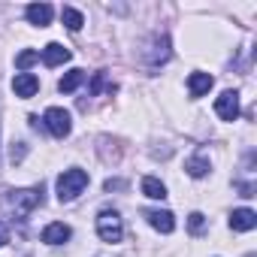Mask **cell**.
<instances>
[{
  "label": "cell",
  "mask_w": 257,
  "mask_h": 257,
  "mask_svg": "<svg viewBox=\"0 0 257 257\" xmlns=\"http://www.w3.org/2000/svg\"><path fill=\"white\" fill-rule=\"evenodd\" d=\"M85 188H88V173L85 170H64V176L58 179V200L61 203H70Z\"/></svg>",
  "instance_id": "obj_1"
},
{
  "label": "cell",
  "mask_w": 257,
  "mask_h": 257,
  "mask_svg": "<svg viewBox=\"0 0 257 257\" xmlns=\"http://www.w3.org/2000/svg\"><path fill=\"white\" fill-rule=\"evenodd\" d=\"M43 203V188H25V191H10V206L19 221H25L37 206Z\"/></svg>",
  "instance_id": "obj_2"
},
{
  "label": "cell",
  "mask_w": 257,
  "mask_h": 257,
  "mask_svg": "<svg viewBox=\"0 0 257 257\" xmlns=\"http://www.w3.org/2000/svg\"><path fill=\"white\" fill-rule=\"evenodd\" d=\"M121 233H124V227H121V215H118V212L106 209V212L97 215V236H100L103 242L115 245V242H121Z\"/></svg>",
  "instance_id": "obj_3"
},
{
  "label": "cell",
  "mask_w": 257,
  "mask_h": 257,
  "mask_svg": "<svg viewBox=\"0 0 257 257\" xmlns=\"http://www.w3.org/2000/svg\"><path fill=\"white\" fill-rule=\"evenodd\" d=\"M46 127L58 137V140H64V137H70V131H73V124H70V112L67 109H61V106H52V109H46Z\"/></svg>",
  "instance_id": "obj_4"
},
{
  "label": "cell",
  "mask_w": 257,
  "mask_h": 257,
  "mask_svg": "<svg viewBox=\"0 0 257 257\" xmlns=\"http://www.w3.org/2000/svg\"><path fill=\"white\" fill-rule=\"evenodd\" d=\"M215 112H218L224 121H236V118H239V94H236V91H224V94L215 100Z\"/></svg>",
  "instance_id": "obj_5"
},
{
  "label": "cell",
  "mask_w": 257,
  "mask_h": 257,
  "mask_svg": "<svg viewBox=\"0 0 257 257\" xmlns=\"http://www.w3.org/2000/svg\"><path fill=\"white\" fill-rule=\"evenodd\" d=\"M13 91H16V97H34L37 91H40V79L34 76V73H19L16 79H13Z\"/></svg>",
  "instance_id": "obj_6"
},
{
  "label": "cell",
  "mask_w": 257,
  "mask_h": 257,
  "mask_svg": "<svg viewBox=\"0 0 257 257\" xmlns=\"http://www.w3.org/2000/svg\"><path fill=\"white\" fill-rule=\"evenodd\" d=\"M146 218H149V224H152L155 230H161V233H173V230H176V218H173V212H167V209H152V212H146Z\"/></svg>",
  "instance_id": "obj_7"
},
{
  "label": "cell",
  "mask_w": 257,
  "mask_h": 257,
  "mask_svg": "<svg viewBox=\"0 0 257 257\" xmlns=\"http://www.w3.org/2000/svg\"><path fill=\"white\" fill-rule=\"evenodd\" d=\"M52 16H55V10H52L49 4H31V7H28V22L37 25V28L52 25Z\"/></svg>",
  "instance_id": "obj_8"
},
{
  "label": "cell",
  "mask_w": 257,
  "mask_h": 257,
  "mask_svg": "<svg viewBox=\"0 0 257 257\" xmlns=\"http://www.w3.org/2000/svg\"><path fill=\"white\" fill-rule=\"evenodd\" d=\"M43 61H46V67H61L70 61V49H64L61 43H49L43 49Z\"/></svg>",
  "instance_id": "obj_9"
},
{
  "label": "cell",
  "mask_w": 257,
  "mask_h": 257,
  "mask_svg": "<svg viewBox=\"0 0 257 257\" xmlns=\"http://www.w3.org/2000/svg\"><path fill=\"white\" fill-rule=\"evenodd\" d=\"M230 227L239 230V233H248V230L257 227V215H254L251 209H236V212L230 215Z\"/></svg>",
  "instance_id": "obj_10"
},
{
  "label": "cell",
  "mask_w": 257,
  "mask_h": 257,
  "mask_svg": "<svg viewBox=\"0 0 257 257\" xmlns=\"http://www.w3.org/2000/svg\"><path fill=\"white\" fill-rule=\"evenodd\" d=\"M73 236V230L67 227V224H61V221H55V224H49L46 230H43V242L46 245H61V242H67Z\"/></svg>",
  "instance_id": "obj_11"
},
{
  "label": "cell",
  "mask_w": 257,
  "mask_h": 257,
  "mask_svg": "<svg viewBox=\"0 0 257 257\" xmlns=\"http://www.w3.org/2000/svg\"><path fill=\"white\" fill-rule=\"evenodd\" d=\"M212 85H215V79H212L209 73H191V79H188V91H191V97H203V94H209Z\"/></svg>",
  "instance_id": "obj_12"
},
{
  "label": "cell",
  "mask_w": 257,
  "mask_h": 257,
  "mask_svg": "<svg viewBox=\"0 0 257 257\" xmlns=\"http://www.w3.org/2000/svg\"><path fill=\"white\" fill-rule=\"evenodd\" d=\"M85 82V70H70L61 82H58V91H64V94H73L79 85Z\"/></svg>",
  "instance_id": "obj_13"
},
{
  "label": "cell",
  "mask_w": 257,
  "mask_h": 257,
  "mask_svg": "<svg viewBox=\"0 0 257 257\" xmlns=\"http://www.w3.org/2000/svg\"><path fill=\"white\" fill-rule=\"evenodd\" d=\"M143 194H146V197H152V200H164V197H167V188H164V182H158V179L146 176V179H143Z\"/></svg>",
  "instance_id": "obj_14"
},
{
  "label": "cell",
  "mask_w": 257,
  "mask_h": 257,
  "mask_svg": "<svg viewBox=\"0 0 257 257\" xmlns=\"http://www.w3.org/2000/svg\"><path fill=\"white\" fill-rule=\"evenodd\" d=\"M61 22H64L70 31H82V25H85L82 13H79V10H73V7H64V10H61Z\"/></svg>",
  "instance_id": "obj_15"
},
{
  "label": "cell",
  "mask_w": 257,
  "mask_h": 257,
  "mask_svg": "<svg viewBox=\"0 0 257 257\" xmlns=\"http://www.w3.org/2000/svg\"><path fill=\"white\" fill-rule=\"evenodd\" d=\"M185 170H188V176H194V179H203V176L209 173V161H206V158H191V161L185 164Z\"/></svg>",
  "instance_id": "obj_16"
},
{
  "label": "cell",
  "mask_w": 257,
  "mask_h": 257,
  "mask_svg": "<svg viewBox=\"0 0 257 257\" xmlns=\"http://www.w3.org/2000/svg\"><path fill=\"white\" fill-rule=\"evenodd\" d=\"M37 61H40V55H37V52H22V55L16 58V67H19V70H28V67H31V64H37Z\"/></svg>",
  "instance_id": "obj_17"
},
{
  "label": "cell",
  "mask_w": 257,
  "mask_h": 257,
  "mask_svg": "<svg viewBox=\"0 0 257 257\" xmlns=\"http://www.w3.org/2000/svg\"><path fill=\"white\" fill-rule=\"evenodd\" d=\"M25 155H28V146H25V143H13L10 161H13V164H22V161H25Z\"/></svg>",
  "instance_id": "obj_18"
},
{
  "label": "cell",
  "mask_w": 257,
  "mask_h": 257,
  "mask_svg": "<svg viewBox=\"0 0 257 257\" xmlns=\"http://www.w3.org/2000/svg\"><path fill=\"white\" fill-rule=\"evenodd\" d=\"M188 227H191V233H203V227H206V215L194 212V215H191V221H188Z\"/></svg>",
  "instance_id": "obj_19"
},
{
  "label": "cell",
  "mask_w": 257,
  "mask_h": 257,
  "mask_svg": "<svg viewBox=\"0 0 257 257\" xmlns=\"http://www.w3.org/2000/svg\"><path fill=\"white\" fill-rule=\"evenodd\" d=\"M103 188H106V191H121V188H124V182H121V179H106V185H103Z\"/></svg>",
  "instance_id": "obj_20"
},
{
  "label": "cell",
  "mask_w": 257,
  "mask_h": 257,
  "mask_svg": "<svg viewBox=\"0 0 257 257\" xmlns=\"http://www.w3.org/2000/svg\"><path fill=\"white\" fill-rule=\"evenodd\" d=\"M4 242H10V227L0 221V245H4Z\"/></svg>",
  "instance_id": "obj_21"
}]
</instances>
